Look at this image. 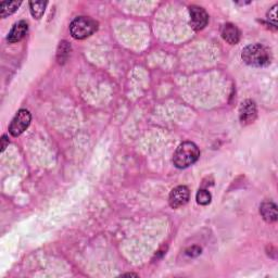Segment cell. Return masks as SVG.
I'll return each mask as SVG.
<instances>
[{
    "label": "cell",
    "instance_id": "6da1fadb",
    "mask_svg": "<svg viewBox=\"0 0 278 278\" xmlns=\"http://www.w3.org/2000/svg\"><path fill=\"white\" fill-rule=\"evenodd\" d=\"M242 60L248 65L263 67L271 64L272 54L269 49L261 44H252L242 50Z\"/></svg>",
    "mask_w": 278,
    "mask_h": 278
},
{
    "label": "cell",
    "instance_id": "7a4b0ae2",
    "mask_svg": "<svg viewBox=\"0 0 278 278\" xmlns=\"http://www.w3.org/2000/svg\"><path fill=\"white\" fill-rule=\"evenodd\" d=\"M200 151L196 144L191 141H185L176 149L173 163L178 168H186L198 161Z\"/></svg>",
    "mask_w": 278,
    "mask_h": 278
},
{
    "label": "cell",
    "instance_id": "3957f363",
    "mask_svg": "<svg viewBox=\"0 0 278 278\" xmlns=\"http://www.w3.org/2000/svg\"><path fill=\"white\" fill-rule=\"evenodd\" d=\"M98 30V22L88 16H79L72 21L70 32L75 39H85L91 36Z\"/></svg>",
    "mask_w": 278,
    "mask_h": 278
},
{
    "label": "cell",
    "instance_id": "277c9868",
    "mask_svg": "<svg viewBox=\"0 0 278 278\" xmlns=\"http://www.w3.org/2000/svg\"><path fill=\"white\" fill-rule=\"evenodd\" d=\"M31 120H32L31 113L28 110H25V109H21V110L16 113L9 126L10 134L14 137L20 136V135L27 131V129L30 126Z\"/></svg>",
    "mask_w": 278,
    "mask_h": 278
},
{
    "label": "cell",
    "instance_id": "5b68a950",
    "mask_svg": "<svg viewBox=\"0 0 278 278\" xmlns=\"http://www.w3.org/2000/svg\"><path fill=\"white\" fill-rule=\"evenodd\" d=\"M190 25L195 31L204 30L209 22V14L204 8L198 6H191L189 8Z\"/></svg>",
    "mask_w": 278,
    "mask_h": 278
},
{
    "label": "cell",
    "instance_id": "8992f818",
    "mask_svg": "<svg viewBox=\"0 0 278 278\" xmlns=\"http://www.w3.org/2000/svg\"><path fill=\"white\" fill-rule=\"evenodd\" d=\"M257 115H258V110H257V106L255 101L248 99L243 101V103H241L239 108V119L241 124L248 125V124L254 123L255 120L257 119Z\"/></svg>",
    "mask_w": 278,
    "mask_h": 278
},
{
    "label": "cell",
    "instance_id": "52a82bcc",
    "mask_svg": "<svg viewBox=\"0 0 278 278\" xmlns=\"http://www.w3.org/2000/svg\"><path fill=\"white\" fill-rule=\"evenodd\" d=\"M190 192L186 186H178L171 191L170 197H168V204H170L171 208L179 209L187 204Z\"/></svg>",
    "mask_w": 278,
    "mask_h": 278
},
{
    "label": "cell",
    "instance_id": "ba28073f",
    "mask_svg": "<svg viewBox=\"0 0 278 278\" xmlns=\"http://www.w3.org/2000/svg\"><path fill=\"white\" fill-rule=\"evenodd\" d=\"M28 32H29L28 22L27 21H19L18 23H15L13 25V28L11 29L7 39L11 44L18 43V41L22 40L25 36H27Z\"/></svg>",
    "mask_w": 278,
    "mask_h": 278
},
{
    "label": "cell",
    "instance_id": "9c48e42d",
    "mask_svg": "<svg viewBox=\"0 0 278 278\" xmlns=\"http://www.w3.org/2000/svg\"><path fill=\"white\" fill-rule=\"evenodd\" d=\"M221 35L223 39L231 45L238 44V41L240 40V31L236 25L232 23H226L223 25L221 30Z\"/></svg>",
    "mask_w": 278,
    "mask_h": 278
},
{
    "label": "cell",
    "instance_id": "30bf717a",
    "mask_svg": "<svg viewBox=\"0 0 278 278\" xmlns=\"http://www.w3.org/2000/svg\"><path fill=\"white\" fill-rule=\"evenodd\" d=\"M260 213L267 223H273L277 221V207L272 201H264L260 206Z\"/></svg>",
    "mask_w": 278,
    "mask_h": 278
},
{
    "label": "cell",
    "instance_id": "8fae6325",
    "mask_svg": "<svg viewBox=\"0 0 278 278\" xmlns=\"http://www.w3.org/2000/svg\"><path fill=\"white\" fill-rule=\"evenodd\" d=\"M21 4H22L21 2H3L0 4V9H2L0 16L5 19L8 15H11L18 10V8L21 6Z\"/></svg>",
    "mask_w": 278,
    "mask_h": 278
},
{
    "label": "cell",
    "instance_id": "7c38bea8",
    "mask_svg": "<svg viewBox=\"0 0 278 278\" xmlns=\"http://www.w3.org/2000/svg\"><path fill=\"white\" fill-rule=\"evenodd\" d=\"M47 3L46 2H31L30 9L31 13L35 19H40L44 15Z\"/></svg>",
    "mask_w": 278,
    "mask_h": 278
},
{
    "label": "cell",
    "instance_id": "4fadbf2b",
    "mask_svg": "<svg viewBox=\"0 0 278 278\" xmlns=\"http://www.w3.org/2000/svg\"><path fill=\"white\" fill-rule=\"evenodd\" d=\"M71 50V47L66 41H61L60 45H59L58 48V61L59 63H63L65 61V59L69 56V53Z\"/></svg>",
    "mask_w": 278,
    "mask_h": 278
},
{
    "label": "cell",
    "instance_id": "5bb4252c",
    "mask_svg": "<svg viewBox=\"0 0 278 278\" xmlns=\"http://www.w3.org/2000/svg\"><path fill=\"white\" fill-rule=\"evenodd\" d=\"M196 200H197V202H198V205L207 206V205L210 204V202H211L212 196H211V193H210L207 189H200V190L197 192Z\"/></svg>",
    "mask_w": 278,
    "mask_h": 278
},
{
    "label": "cell",
    "instance_id": "9a60e30c",
    "mask_svg": "<svg viewBox=\"0 0 278 278\" xmlns=\"http://www.w3.org/2000/svg\"><path fill=\"white\" fill-rule=\"evenodd\" d=\"M267 20L269 21V23H272L274 27L277 25V5L273 6L267 12Z\"/></svg>",
    "mask_w": 278,
    "mask_h": 278
},
{
    "label": "cell",
    "instance_id": "2e32d148",
    "mask_svg": "<svg viewBox=\"0 0 278 278\" xmlns=\"http://www.w3.org/2000/svg\"><path fill=\"white\" fill-rule=\"evenodd\" d=\"M196 246H193V247H191V248H189V249H187L186 250V255L187 256H189V257H197V256H199L200 254H201V252L200 251H195L196 250Z\"/></svg>",
    "mask_w": 278,
    "mask_h": 278
},
{
    "label": "cell",
    "instance_id": "e0dca14e",
    "mask_svg": "<svg viewBox=\"0 0 278 278\" xmlns=\"http://www.w3.org/2000/svg\"><path fill=\"white\" fill-rule=\"evenodd\" d=\"M2 142H3V145H2V153H3V151H5V149L7 148V145L9 144V139H7L6 135H4V136H3Z\"/></svg>",
    "mask_w": 278,
    "mask_h": 278
}]
</instances>
